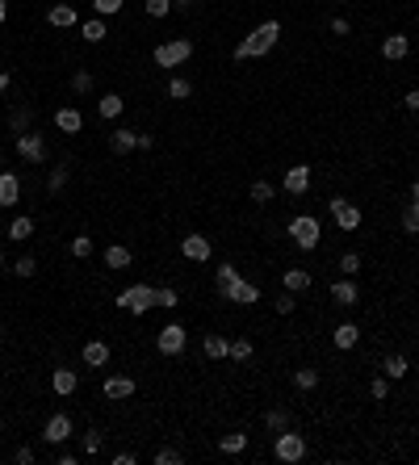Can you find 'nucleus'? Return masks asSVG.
<instances>
[{
    "label": "nucleus",
    "mask_w": 419,
    "mask_h": 465,
    "mask_svg": "<svg viewBox=\"0 0 419 465\" xmlns=\"http://www.w3.org/2000/svg\"><path fill=\"white\" fill-rule=\"evenodd\" d=\"M277 38H281V21H260L256 30L235 46V59L243 63V59H260V55H268V51L277 46Z\"/></svg>",
    "instance_id": "f257e3e1"
},
{
    "label": "nucleus",
    "mask_w": 419,
    "mask_h": 465,
    "mask_svg": "<svg viewBox=\"0 0 419 465\" xmlns=\"http://www.w3.org/2000/svg\"><path fill=\"white\" fill-rule=\"evenodd\" d=\"M189 55H193V42H189V38H168V42H160V46L151 51L156 67H168V71H176L181 63H189Z\"/></svg>",
    "instance_id": "f03ea898"
},
{
    "label": "nucleus",
    "mask_w": 419,
    "mask_h": 465,
    "mask_svg": "<svg viewBox=\"0 0 419 465\" xmlns=\"http://www.w3.org/2000/svg\"><path fill=\"white\" fill-rule=\"evenodd\" d=\"M273 457L286 465H298L302 457H306V436H298L293 428H286V432H273Z\"/></svg>",
    "instance_id": "7ed1b4c3"
},
{
    "label": "nucleus",
    "mask_w": 419,
    "mask_h": 465,
    "mask_svg": "<svg viewBox=\"0 0 419 465\" xmlns=\"http://www.w3.org/2000/svg\"><path fill=\"white\" fill-rule=\"evenodd\" d=\"M290 235H293V244H298L302 251H315V248H319V239H323V226H319V218L298 214L290 222Z\"/></svg>",
    "instance_id": "20e7f679"
},
{
    "label": "nucleus",
    "mask_w": 419,
    "mask_h": 465,
    "mask_svg": "<svg viewBox=\"0 0 419 465\" xmlns=\"http://www.w3.org/2000/svg\"><path fill=\"white\" fill-rule=\"evenodd\" d=\"M118 306L130 310V314H147V310L156 306V289L151 285H130L118 294Z\"/></svg>",
    "instance_id": "39448f33"
},
{
    "label": "nucleus",
    "mask_w": 419,
    "mask_h": 465,
    "mask_svg": "<svg viewBox=\"0 0 419 465\" xmlns=\"http://www.w3.org/2000/svg\"><path fill=\"white\" fill-rule=\"evenodd\" d=\"M185 344H189V331H185L181 323H163L160 336H156V348H160L163 356H181V352H185Z\"/></svg>",
    "instance_id": "423d86ee"
},
{
    "label": "nucleus",
    "mask_w": 419,
    "mask_h": 465,
    "mask_svg": "<svg viewBox=\"0 0 419 465\" xmlns=\"http://www.w3.org/2000/svg\"><path fill=\"white\" fill-rule=\"evenodd\" d=\"M223 302H239V306H256L260 302V289L252 285V281H243V277H235L231 285H223V289H214Z\"/></svg>",
    "instance_id": "0eeeda50"
},
{
    "label": "nucleus",
    "mask_w": 419,
    "mask_h": 465,
    "mask_svg": "<svg viewBox=\"0 0 419 465\" xmlns=\"http://www.w3.org/2000/svg\"><path fill=\"white\" fill-rule=\"evenodd\" d=\"M71 432H76V424H71V415H64V411H55L42 424V440L46 444H64V440H71Z\"/></svg>",
    "instance_id": "6e6552de"
},
{
    "label": "nucleus",
    "mask_w": 419,
    "mask_h": 465,
    "mask_svg": "<svg viewBox=\"0 0 419 465\" xmlns=\"http://www.w3.org/2000/svg\"><path fill=\"white\" fill-rule=\"evenodd\" d=\"M327 210H331V218H335L340 231H356V226H360V210H356L353 201H344V197H331Z\"/></svg>",
    "instance_id": "1a4fd4ad"
},
{
    "label": "nucleus",
    "mask_w": 419,
    "mask_h": 465,
    "mask_svg": "<svg viewBox=\"0 0 419 465\" xmlns=\"http://www.w3.org/2000/svg\"><path fill=\"white\" fill-rule=\"evenodd\" d=\"M17 155H21L26 164H42V159H46V139H42L38 130H30V134H17Z\"/></svg>",
    "instance_id": "9d476101"
},
{
    "label": "nucleus",
    "mask_w": 419,
    "mask_h": 465,
    "mask_svg": "<svg viewBox=\"0 0 419 465\" xmlns=\"http://www.w3.org/2000/svg\"><path fill=\"white\" fill-rule=\"evenodd\" d=\"M281 189H286L290 197H302V193L311 189V168H306V164H293L290 172H286V181H281Z\"/></svg>",
    "instance_id": "9b49d317"
},
{
    "label": "nucleus",
    "mask_w": 419,
    "mask_h": 465,
    "mask_svg": "<svg viewBox=\"0 0 419 465\" xmlns=\"http://www.w3.org/2000/svg\"><path fill=\"white\" fill-rule=\"evenodd\" d=\"M109 151H113V155L138 151V130H130V126H118V130L109 134Z\"/></svg>",
    "instance_id": "f8f14e48"
},
{
    "label": "nucleus",
    "mask_w": 419,
    "mask_h": 465,
    "mask_svg": "<svg viewBox=\"0 0 419 465\" xmlns=\"http://www.w3.org/2000/svg\"><path fill=\"white\" fill-rule=\"evenodd\" d=\"M138 386H134V377H126V373H113V377H105V386H101V394L105 399H130Z\"/></svg>",
    "instance_id": "ddd939ff"
},
{
    "label": "nucleus",
    "mask_w": 419,
    "mask_h": 465,
    "mask_svg": "<svg viewBox=\"0 0 419 465\" xmlns=\"http://www.w3.org/2000/svg\"><path fill=\"white\" fill-rule=\"evenodd\" d=\"M407 55H411V38H407V34H386V42H382V59L398 63V59H407Z\"/></svg>",
    "instance_id": "4468645a"
},
{
    "label": "nucleus",
    "mask_w": 419,
    "mask_h": 465,
    "mask_svg": "<svg viewBox=\"0 0 419 465\" xmlns=\"http://www.w3.org/2000/svg\"><path fill=\"white\" fill-rule=\"evenodd\" d=\"M181 251H185V260H197V264H206L214 248H210V239H206V235H185Z\"/></svg>",
    "instance_id": "2eb2a0df"
},
{
    "label": "nucleus",
    "mask_w": 419,
    "mask_h": 465,
    "mask_svg": "<svg viewBox=\"0 0 419 465\" xmlns=\"http://www.w3.org/2000/svg\"><path fill=\"white\" fill-rule=\"evenodd\" d=\"M21 201V181H17V172H0V206L9 210V206H17Z\"/></svg>",
    "instance_id": "dca6fc26"
},
{
    "label": "nucleus",
    "mask_w": 419,
    "mask_h": 465,
    "mask_svg": "<svg viewBox=\"0 0 419 465\" xmlns=\"http://www.w3.org/2000/svg\"><path fill=\"white\" fill-rule=\"evenodd\" d=\"M55 126H59L64 134H80V130H84V114H80L76 105H64V109L55 114Z\"/></svg>",
    "instance_id": "f3484780"
},
{
    "label": "nucleus",
    "mask_w": 419,
    "mask_h": 465,
    "mask_svg": "<svg viewBox=\"0 0 419 465\" xmlns=\"http://www.w3.org/2000/svg\"><path fill=\"white\" fill-rule=\"evenodd\" d=\"M356 298H360V294H356V285H353V277H340L335 281V285H331V302H335V306H356Z\"/></svg>",
    "instance_id": "a211bd4d"
},
{
    "label": "nucleus",
    "mask_w": 419,
    "mask_h": 465,
    "mask_svg": "<svg viewBox=\"0 0 419 465\" xmlns=\"http://www.w3.org/2000/svg\"><path fill=\"white\" fill-rule=\"evenodd\" d=\"M76 386H80V377H76V369H55V373H51V390H55L59 399H67V394H76Z\"/></svg>",
    "instance_id": "6ab92c4d"
},
{
    "label": "nucleus",
    "mask_w": 419,
    "mask_h": 465,
    "mask_svg": "<svg viewBox=\"0 0 419 465\" xmlns=\"http://www.w3.org/2000/svg\"><path fill=\"white\" fill-rule=\"evenodd\" d=\"M331 344H335L340 352H348V348H356V344H360V327H356V323H340V327L331 331Z\"/></svg>",
    "instance_id": "aec40b11"
},
{
    "label": "nucleus",
    "mask_w": 419,
    "mask_h": 465,
    "mask_svg": "<svg viewBox=\"0 0 419 465\" xmlns=\"http://www.w3.org/2000/svg\"><path fill=\"white\" fill-rule=\"evenodd\" d=\"M84 365H89V369L109 365V344H105V340H89V344H84Z\"/></svg>",
    "instance_id": "412c9836"
},
{
    "label": "nucleus",
    "mask_w": 419,
    "mask_h": 465,
    "mask_svg": "<svg viewBox=\"0 0 419 465\" xmlns=\"http://www.w3.org/2000/svg\"><path fill=\"white\" fill-rule=\"evenodd\" d=\"M46 21H51L55 30H71V26H80V17H76V9H71V4H55V9L46 13Z\"/></svg>",
    "instance_id": "4be33fe9"
},
{
    "label": "nucleus",
    "mask_w": 419,
    "mask_h": 465,
    "mask_svg": "<svg viewBox=\"0 0 419 465\" xmlns=\"http://www.w3.org/2000/svg\"><path fill=\"white\" fill-rule=\"evenodd\" d=\"M201 352H206L210 361H226V356H231V340H226V336H206V340H201Z\"/></svg>",
    "instance_id": "5701e85b"
},
{
    "label": "nucleus",
    "mask_w": 419,
    "mask_h": 465,
    "mask_svg": "<svg viewBox=\"0 0 419 465\" xmlns=\"http://www.w3.org/2000/svg\"><path fill=\"white\" fill-rule=\"evenodd\" d=\"M122 109H126V101H122V96H118V93H105V96H101V101H97V114H101V118H105V122H109V118H118Z\"/></svg>",
    "instance_id": "b1692460"
},
{
    "label": "nucleus",
    "mask_w": 419,
    "mask_h": 465,
    "mask_svg": "<svg viewBox=\"0 0 419 465\" xmlns=\"http://www.w3.org/2000/svg\"><path fill=\"white\" fill-rule=\"evenodd\" d=\"M67 176H71V172H67V164H55V168H51V176H46V193H51V197H59V193L67 189Z\"/></svg>",
    "instance_id": "393cba45"
},
{
    "label": "nucleus",
    "mask_w": 419,
    "mask_h": 465,
    "mask_svg": "<svg viewBox=\"0 0 419 465\" xmlns=\"http://www.w3.org/2000/svg\"><path fill=\"white\" fill-rule=\"evenodd\" d=\"M105 269H130V248L109 244V248H105Z\"/></svg>",
    "instance_id": "a878e982"
},
{
    "label": "nucleus",
    "mask_w": 419,
    "mask_h": 465,
    "mask_svg": "<svg viewBox=\"0 0 419 465\" xmlns=\"http://www.w3.org/2000/svg\"><path fill=\"white\" fill-rule=\"evenodd\" d=\"M34 235V218H13V222H9V239H13V244H26V239H30Z\"/></svg>",
    "instance_id": "bb28decb"
},
{
    "label": "nucleus",
    "mask_w": 419,
    "mask_h": 465,
    "mask_svg": "<svg viewBox=\"0 0 419 465\" xmlns=\"http://www.w3.org/2000/svg\"><path fill=\"white\" fill-rule=\"evenodd\" d=\"M30 122H34L30 105H21V109H13V114H9V130H13V134H30Z\"/></svg>",
    "instance_id": "cd10ccee"
},
{
    "label": "nucleus",
    "mask_w": 419,
    "mask_h": 465,
    "mask_svg": "<svg viewBox=\"0 0 419 465\" xmlns=\"http://www.w3.org/2000/svg\"><path fill=\"white\" fill-rule=\"evenodd\" d=\"M407 369H411V365H407V356H398V352L382 361V373H386L390 381H398V377H407Z\"/></svg>",
    "instance_id": "c85d7f7f"
},
{
    "label": "nucleus",
    "mask_w": 419,
    "mask_h": 465,
    "mask_svg": "<svg viewBox=\"0 0 419 465\" xmlns=\"http://www.w3.org/2000/svg\"><path fill=\"white\" fill-rule=\"evenodd\" d=\"M286 289H290V294L311 289V273H306V269H286Z\"/></svg>",
    "instance_id": "c756f323"
},
{
    "label": "nucleus",
    "mask_w": 419,
    "mask_h": 465,
    "mask_svg": "<svg viewBox=\"0 0 419 465\" xmlns=\"http://www.w3.org/2000/svg\"><path fill=\"white\" fill-rule=\"evenodd\" d=\"M80 34H84V42H105L109 26H105V17H93V21H84V26H80Z\"/></svg>",
    "instance_id": "7c9ffc66"
},
{
    "label": "nucleus",
    "mask_w": 419,
    "mask_h": 465,
    "mask_svg": "<svg viewBox=\"0 0 419 465\" xmlns=\"http://www.w3.org/2000/svg\"><path fill=\"white\" fill-rule=\"evenodd\" d=\"M168 96H172V101H189V96H193V84H189L185 76H172V80H168Z\"/></svg>",
    "instance_id": "2f4dec72"
},
{
    "label": "nucleus",
    "mask_w": 419,
    "mask_h": 465,
    "mask_svg": "<svg viewBox=\"0 0 419 465\" xmlns=\"http://www.w3.org/2000/svg\"><path fill=\"white\" fill-rule=\"evenodd\" d=\"M218 449L235 457V453H243V449H248V436H243V432H231V436H223V440H218Z\"/></svg>",
    "instance_id": "473e14b6"
},
{
    "label": "nucleus",
    "mask_w": 419,
    "mask_h": 465,
    "mask_svg": "<svg viewBox=\"0 0 419 465\" xmlns=\"http://www.w3.org/2000/svg\"><path fill=\"white\" fill-rule=\"evenodd\" d=\"M156 306H160V310H176V306H181V294H176L172 285H163V289H156Z\"/></svg>",
    "instance_id": "72a5a7b5"
},
{
    "label": "nucleus",
    "mask_w": 419,
    "mask_h": 465,
    "mask_svg": "<svg viewBox=\"0 0 419 465\" xmlns=\"http://www.w3.org/2000/svg\"><path fill=\"white\" fill-rule=\"evenodd\" d=\"M252 352H256V348H252V340H231V361L248 365V361H252Z\"/></svg>",
    "instance_id": "f704fd0d"
},
{
    "label": "nucleus",
    "mask_w": 419,
    "mask_h": 465,
    "mask_svg": "<svg viewBox=\"0 0 419 465\" xmlns=\"http://www.w3.org/2000/svg\"><path fill=\"white\" fill-rule=\"evenodd\" d=\"M264 424H268V432H286V428H290V411H281V406H277V411H268V415H264Z\"/></svg>",
    "instance_id": "c9c22d12"
},
{
    "label": "nucleus",
    "mask_w": 419,
    "mask_h": 465,
    "mask_svg": "<svg viewBox=\"0 0 419 465\" xmlns=\"http://www.w3.org/2000/svg\"><path fill=\"white\" fill-rule=\"evenodd\" d=\"M71 256H76V260H89V256H93V235H76V239H71Z\"/></svg>",
    "instance_id": "e433bc0d"
},
{
    "label": "nucleus",
    "mask_w": 419,
    "mask_h": 465,
    "mask_svg": "<svg viewBox=\"0 0 419 465\" xmlns=\"http://www.w3.org/2000/svg\"><path fill=\"white\" fill-rule=\"evenodd\" d=\"M293 386H298V390H315V386H319V373L315 369H293Z\"/></svg>",
    "instance_id": "4c0bfd02"
},
{
    "label": "nucleus",
    "mask_w": 419,
    "mask_h": 465,
    "mask_svg": "<svg viewBox=\"0 0 419 465\" xmlns=\"http://www.w3.org/2000/svg\"><path fill=\"white\" fill-rule=\"evenodd\" d=\"M403 231H407V235H419V201H411V206L403 210Z\"/></svg>",
    "instance_id": "58836bf2"
},
{
    "label": "nucleus",
    "mask_w": 419,
    "mask_h": 465,
    "mask_svg": "<svg viewBox=\"0 0 419 465\" xmlns=\"http://www.w3.org/2000/svg\"><path fill=\"white\" fill-rule=\"evenodd\" d=\"M235 277H239V269H235V264H218V269H214V289H223V285H231Z\"/></svg>",
    "instance_id": "ea45409f"
},
{
    "label": "nucleus",
    "mask_w": 419,
    "mask_h": 465,
    "mask_svg": "<svg viewBox=\"0 0 419 465\" xmlns=\"http://www.w3.org/2000/svg\"><path fill=\"white\" fill-rule=\"evenodd\" d=\"M143 9H147V17H156V21H160V17H168V13H172V0H143Z\"/></svg>",
    "instance_id": "a19ab883"
},
{
    "label": "nucleus",
    "mask_w": 419,
    "mask_h": 465,
    "mask_svg": "<svg viewBox=\"0 0 419 465\" xmlns=\"http://www.w3.org/2000/svg\"><path fill=\"white\" fill-rule=\"evenodd\" d=\"M34 273H38V260H34V256H21V260H17V264H13V277H34Z\"/></svg>",
    "instance_id": "79ce46f5"
},
{
    "label": "nucleus",
    "mask_w": 419,
    "mask_h": 465,
    "mask_svg": "<svg viewBox=\"0 0 419 465\" xmlns=\"http://www.w3.org/2000/svg\"><path fill=\"white\" fill-rule=\"evenodd\" d=\"M71 89H76V96L93 93V76H89V71H84V67H80V71H76V76H71Z\"/></svg>",
    "instance_id": "37998d69"
},
{
    "label": "nucleus",
    "mask_w": 419,
    "mask_h": 465,
    "mask_svg": "<svg viewBox=\"0 0 419 465\" xmlns=\"http://www.w3.org/2000/svg\"><path fill=\"white\" fill-rule=\"evenodd\" d=\"M122 4H126V0H93L97 17H113V13H122Z\"/></svg>",
    "instance_id": "c03bdc74"
},
{
    "label": "nucleus",
    "mask_w": 419,
    "mask_h": 465,
    "mask_svg": "<svg viewBox=\"0 0 419 465\" xmlns=\"http://www.w3.org/2000/svg\"><path fill=\"white\" fill-rule=\"evenodd\" d=\"M273 193H277V189L268 185V181H256V185H252V201L264 206V201H273Z\"/></svg>",
    "instance_id": "a18cd8bd"
},
{
    "label": "nucleus",
    "mask_w": 419,
    "mask_h": 465,
    "mask_svg": "<svg viewBox=\"0 0 419 465\" xmlns=\"http://www.w3.org/2000/svg\"><path fill=\"white\" fill-rule=\"evenodd\" d=\"M369 394H373V399H378V403H382V399H386V394H390V377H386V373H382V377H373V381H369Z\"/></svg>",
    "instance_id": "49530a36"
},
{
    "label": "nucleus",
    "mask_w": 419,
    "mask_h": 465,
    "mask_svg": "<svg viewBox=\"0 0 419 465\" xmlns=\"http://www.w3.org/2000/svg\"><path fill=\"white\" fill-rule=\"evenodd\" d=\"M340 269H344V277H353L356 269H360V256H356V251H344V256H340Z\"/></svg>",
    "instance_id": "de8ad7c7"
},
{
    "label": "nucleus",
    "mask_w": 419,
    "mask_h": 465,
    "mask_svg": "<svg viewBox=\"0 0 419 465\" xmlns=\"http://www.w3.org/2000/svg\"><path fill=\"white\" fill-rule=\"evenodd\" d=\"M293 306H298V298H293L290 289H286V294L277 298V314H293Z\"/></svg>",
    "instance_id": "09e8293b"
},
{
    "label": "nucleus",
    "mask_w": 419,
    "mask_h": 465,
    "mask_svg": "<svg viewBox=\"0 0 419 465\" xmlns=\"http://www.w3.org/2000/svg\"><path fill=\"white\" fill-rule=\"evenodd\" d=\"M84 453H101V432H97V428L84 432Z\"/></svg>",
    "instance_id": "8fccbe9b"
},
{
    "label": "nucleus",
    "mask_w": 419,
    "mask_h": 465,
    "mask_svg": "<svg viewBox=\"0 0 419 465\" xmlns=\"http://www.w3.org/2000/svg\"><path fill=\"white\" fill-rule=\"evenodd\" d=\"M176 461H181L176 449H160V453H156V465H176Z\"/></svg>",
    "instance_id": "3c124183"
},
{
    "label": "nucleus",
    "mask_w": 419,
    "mask_h": 465,
    "mask_svg": "<svg viewBox=\"0 0 419 465\" xmlns=\"http://www.w3.org/2000/svg\"><path fill=\"white\" fill-rule=\"evenodd\" d=\"M13 461H17V465H34V449H17Z\"/></svg>",
    "instance_id": "603ef678"
},
{
    "label": "nucleus",
    "mask_w": 419,
    "mask_h": 465,
    "mask_svg": "<svg viewBox=\"0 0 419 465\" xmlns=\"http://www.w3.org/2000/svg\"><path fill=\"white\" fill-rule=\"evenodd\" d=\"M407 109H411V114H419V89H411V93H407Z\"/></svg>",
    "instance_id": "864d4df0"
},
{
    "label": "nucleus",
    "mask_w": 419,
    "mask_h": 465,
    "mask_svg": "<svg viewBox=\"0 0 419 465\" xmlns=\"http://www.w3.org/2000/svg\"><path fill=\"white\" fill-rule=\"evenodd\" d=\"M331 34H348V21L344 17H331Z\"/></svg>",
    "instance_id": "5fc2aeb1"
},
{
    "label": "nucleus",
    "mask_w": 419,
    "mask_h": 465,
    "mask_svg": "<svg viewBox=\"0 0 419 465\" xmlns=\"http://www.w3.org/2000/svg\"><path fill=\"white\" fill-rule=\"evenodd\" d=\"M134 461H138L134 453H118V457H113V465H134Z\"/></svg>",
    "instance_id": "6e6d98bb"
},
{
    "label": "nucleus",
    "mask_w": 419,
    "mask_h": 465,
    "mask_svg": "<svg viewBox=\"0 0 419 465\" xmlns=\"http://www.w3.org/2000/svg\"><path fill=\"white\" fill-rule=\"evenodd\" d=\"M9 84H13V71H0V93H4Z\"/></svg>",
    "instance_id": "4d7b16f0"
},
{
    "label": "nucleus",
    "mask_w": 419,
    "mask_h": 465,
    "mask_svg": "<svg viewBox=\"0 0 419 465\" xmlns=\"http://www.w3.org/2000/svg\"><path fill=\"white\" fill-rule=\"evenodd\" d=\"M197 0H172V9H181V13H185V9H193Z\"/></svg>",
    "instance_id": "13d9d810"
},
{
    "label": "nucleus",
    "mask_w": 419,
    "mask_h": 465,
    "mask_svg": "<svg viewBox=\"0 0 419 465\" xmlns=\"http://www.w3.org/2000/svg\"><path fill=\"white\" fill-rule=\"evenodd\" d=\"M9 21V0H0V26Z\"/></svg>",
    "instance_id": "bf43d9fd"
},
{
    "label": "nucleus",
    "mask_w": 419,
    "mask_h": 465,
    "mask_svg": "<svg viewBox=\"0 0 419 465\" xmlns=\"http://www.w3.org/2000/svg\"><path fill=\"white\" fill-rule=\"evenodd\" d=\"M411 201H419V181H415V185H411Z\"/></svg>",
    "instance_id": "052dcab7"
},
{
    "label": "nucleus",
    "mask_w": 419,
    "mask_h": 465,
    "mask_svg": "<svg viewBox=\"0 0 419 465\" xmlns=\"http://www.w3.org/2000/svg\"><path fill=\"white\" fill-rule=\"evenodd\" d=\"M0 273H4V251H0Z\"/></svg>",
    "instance_id": "680f3d73"
},
{
    "label": "nucleus",
    "mask_w": 419,
    "mask_h": 465,
    "mask_svg": "<svg viewBox=\"0 0 419 465\" xmlns=\"http://www.w3.org/2000/svg\"><path fill=\"white\" fill-rule=\"evenodd\" d=\"M0 164H4V151H0Z\"/></svg>",
    "instance_id": "e2e57ef3"
},
{
    "label": "nucleus",
    "mask_w": 419,
    "mask_h": 465,
    "mask_svg": "<svg viewBox=\"0 0 419 465\" xmlns=\"http://www.w3.org/2000/svg\"><path fill=\"white\" fill-rule=\"evenodd\" d=\"M0 428H4V419H0Z\"/></svg>",
    "instance_id": "0e129e2a"
}]
</instances>
